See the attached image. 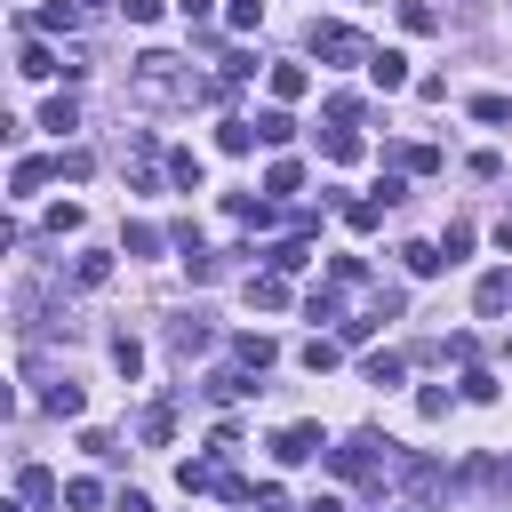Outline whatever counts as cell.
I'll use <instances>...</instances> for the list:
<instances>
[{
  "mask_svg": "<svg viewBox=\"0 0 512 512\" xmlns=\"http://www.w3.org/2000/svg\"><path fill=\"white\" fill-rule=\"evenodd\" d=\"M128 96H136V104H168V96H200V80H184V64H176L168 48H144L136 72H128Z\"/></svg>",
  "mask_w": 512,
  "mask_h": 512,
  "instance_id": "6da1fadb",
  "label": "cell"
},
{
  "mask_svg": "<svg viewBox=\"0 0 512 512\" xmlns=\"http://www.w3.org/2000/svg\"><path fill=\"white\" fill-rule=\"evenodd\" d=\"M384 448H392V440L352 432L344 448H328V472H336V480H384Z\"/></svg>",
  "mask_w": 512,
  "mask_h": 512,
  "instance_id": "7a4b0ae2",
  "label": "cell"
},
{
  "mask_svg": "<svg viewBox=\"0 0 512 512\" xmlns=\"http://www.w3.org/2000/svg\"><path fill=\"white\" fill-rule=\"evenodd\" d=\"M312 48H320L328 64H368V56H376V48H368L352 24H320V32H312Z\"/></svg>",
  "mask_w": 512,
  "mask_h": 512,
  "instance_id": "3957f363",
  "label": "cell"
},
{
  "mask_svg": "<svg viewBox=\"0 0 512 512\" xmlns=\"http://www.w3.org/2000/svg\"><path fill=\"white\" fill-rule=\"evenodd\" d=\"M272 456H280V464H312V456H328V432H320V424H288V432L272 440Z\"/></svg>",
  "mask_w": 512,
  "mask_h": 512,
  "instance_id": "277c9868",
  "label": "cell"
},
{
  "mask_svg": "<svg viewBox=\"0 0 512 512\" xmlns=\"http://www.w3.org/2000/svg\"><path fill=\"white\" fill-rule=\"evenodd\" d=\"M208 344H216V328H208L200 312H184V320H168V352H184V360H192V352H208Z\"/></svg>",
  "mask_w": 512,
  "mask_h": 512,
  "instance_id": "5b68a950",
  "label": "cell"
},
{
  "mask_svg": "<svg viewBox=\"0 0 512 512\" xmlns=\"http://www.w3.org/2000/svg\"><path fill=\"white\" fill-rule=\"evenodd\" d=\"M472 312H480V320L512 312V272H480V288H472Z\"/></svg>",
  "mask_w": 512,
  "mask_h": 512,
  "instance_id": "8992f818",
  "label": "cell"
},
{
  "mask_svg": "<svg viewBox=\"0 0 512 512\" xmlns=\"http://www.w3.org/2000/svg\"><path fill=\"white\" fill-rule=\"evenodd\" d=\"M176 480H184V496H208V488H224V464H216V456H184Z\"/></svg>",
  "mask_w": 512,
  "mask_h": 512,
  "instance_id": "52a82bcc",
  "label": "cell"
},
{
  "mask_svg": "<svg viewBox=\"0 0 512 512\" xmlns=\"http://www.w3.org/2000/svg\"><path fill=\"white\" fill-rule=\"evenodd\" d=\"M368 80H376L384 96H392V88H408V56H400V48H376V56H368Z\"/></svg>",
  "mask_w": 512,
  "mask_h": 512,
  "instance_id": "ba28073f",
  "label": "cell"
},
{
  "mask_svg": "<svg viewBox=\"0 0 512 512\" xmlns=\"http://www.w3.org/2000/svg\"><path fill=\"white\" fill-rule=\"evenodd\" d=\"M136 432H144L152 448H168V440H176V400H152V408L136 416Z\"/></svg>",
  "mask_w": 512,
  "mask_h": 512,
  "instance_id": "9c48e42d",
  "label": "cell"
},
{
  "mask_svg": "<svg viewBox=\"0 0 512 512\" xmlns=\"http://www.w3.org/2000/svg\"><path fill=\"white\" fill-rule=\"evenodd\" d=\"M48 176H56V160H16V168H8V192H16V200H32Z\"/></svg>",
  "mask_w": 512,
  "mask_h": 512,
  "instance_id": "30bf717a",
  "label": "cell"
},
{
  "mask_svg": "<svg viewBox=\"0 0 512 512\" xmlns=\"http://www.w3.org/2000/svg\"><path fill=\"white\" fill-rule=\"evenodd\" d=\"M248 304H256V312H280V304H288V280H280V272H248Z\"/></svg>",
  "mask_w": 512,
  "mask_h": 512,
  "instance_id": "8fae6325",
  "label": "cell"
},
{
  "mask_svg": "<svg viewBox=\"0 0 512 512\" xmlns=\"http://www.w3.org/2000/svg\"><path fill=\"white\" fill-rule=\"evenodd\" d=\"M232 360L256 376V368H272V360H280V344H272V336H232Z\"/></svg>",
  "mask_w": 512,
  "mask_h": 512,
  "instance_id": "7c38bea8",
  "label": "cell"
},
{
  "mask_svg": "<svg viewBox=\"0 0 512 512\" xmlns=\"http://www.w3.org/2000/svg\"><path fill=\"white\" fill-rule=\"evenodd\" d=\"M16 496H24V504H56V472H48V464H24V472H16Z\"/></svg>",
  "mask_w": 512,
  "mask_h": 512,
  "instance_id": "4fadbf2b",
  "label": "cell"
},
{
  "mask_svg": "<svg viewBox=\"0 0 512 512\" xmlns=\"http://www.w3.org/2000/svg\"><path fill=\"white\" fill-rule=\"evenodd\" d=\"M168 184H176V192H200V184H208L200 152H168Z\"/></svg>",
  "mask_w": 512,
  "mask_h": 512,
  "instance_id": "5bb4252c",
  "label": "cell"
},
{
  "mask_svg": "<svg viewBox=\"0 0 512 512\" xmlns=\"http://www.w3.org/2000/svg\"><path fill=\"white\" fill-rule=\"evenodd\" d=\"M16 72H24V80H48V72H64V64H56L40 40H24V48H16Z\"/></svg>",
  "mask_w": 512,
  "mask_h": 512,
  "instance_id": "9a60e30c",
  "label": "cell"
},
{
  "mask_svg": "<svg viewBox=\"0 0 512 512\" xmlns=\"http://www.w3.org/2000/svg\"><path fill=\"white\" fill-rule=\"evenodd\" d=\"M320 152H328V160H336V168H352V160H360V152H368V144H360V136H352V128H328V136H320Z\"/></svg>",
  "mask_w": 512,
  "mask_h": 512,
  "instance_id": "2e32d148",
  "label": "cell"
},
{
  "mask_svg": "<svg viewBox=\"0 0 512 512\" xmlns=\"http://www.w3.org/2000/svg\"><path fill=\"white\" fill-rule=\"evenodd\" d=\"M264 264H272V272H304V264H312L304 232H296V240H280V248H264Z\"/></svg>",
  "mask_w": 512,
  "mask_h": 512,
  "instance_id": "e0dca14e",
  "label": "cell"
},
{
  "mask_svg": "<svg viewBox=\"0 0 512 512\" xmlns=\"http://www.w3.org/2000/svg\"><path fill=\"white\" fill-rule=\"evenodd\" d=\"M240 392H256L248 368H216V376H208V400H240Z\"/></svg>",
  "mask_w": 512,
  "mask_h": 512,
  "instance_id": "ac0fdd59",
  "label": "cell"
},
{
  "mask_svg": "<svg viewBox=\"0 0 512 512\" xmlns=\"http://www.w3.org/2000/svg\"><path fill=\"white\" fill-rule=\"evenodd\" d=\"M32 24H40V32H72V24H80V0H48Z\"/></svg>",
  "mask_w": 512,
  "mask_h": 512,
  "instance_id": "d6986e66",
  "label": "cell"
},
{
  "mask_svg": "<svg viewBox=\"0 0 512 512\" xmlns=\"http://www.w3.org/2000/svg\"><path fill=\"white\" fill-rule=\"evenodd\" d=\"M304 88H312V80H304V64H272V96H280V104H296Z\"/></svg>",
  "mask_w": 512,
  "mask_h": 512,
  "instance_id": "ffe728a7",
  "label": "cell"
},
{
  "mask_svg": "<svg viewBox=\"0 0 512 512\" xmlns=\"http://www.w3.org/2000/svg\"><path fill=\"white\" fill-rule=\"evenodd\" d=\"M40 128H56V136L80 128V104H72V96H48V104H40Z\"/></svg>",
  "mask_w": 512,
  "mask_h": 512,
  "instance_id": "44dd1931",
  "label": "cell"
},
{
  "mask_svg": "<svg viewBox=\"0 0 512 512\" xmlns=\"http://www.w3.org/2000/svg\"><path fill=\"white\" fill-rule=\"evenodd\" d=\"M288 136H296V120H288L280 104H272V112H256V144H288Z\"/></svg>",
  "mask_w": 512,
  "mask_h": 512,
  "instance_id": "7402d4cb",
  "label": "cell"
},
{
  "mask_svg": "<svg viewBox=\"0 0 512 512\" xmlns=\"http://www.w3.org/2000/svg\"><path fill=\"white\" fill-rule=\"evenodd\" d=\"M400 256H408V272H416V280H432V272H440V264H448V256H440V248H432V240H408V248H400Z\"/></svg>",
  "mask_w": 512,
  "mask_h": 512,
  "instance_id": "603a6c76",
  "label": "cell"
},
{
  "mask_svg": "<svg viewBox=\"0 0 512 512\" xmlns=\"http://www.w3.org/2000/svg\"><path fill=\"white\" fill-rule=\"evenodd\" d=\"M216 144H224V152H232V160H240V152H248V144H256V120H224V128H216Z\"/></svg>",
  "mask_w": 512,
  "mask_h": 512,
  "instance_id": "cb8c5ba5",
  "label": "cell"
},
{
  "mask_svg": "<svg viewBox=\"0 0 512 512\" xmlns=\"http://www.w3.org/2000/svg\"><path fill=\"white\" fill-rule=\"evenodd\" d=\"M296 184H304V168H296V160H272V176H264V192H272V200H288Z\"/></svg>",
  "mask_w": 512,
  "mask_h": 512,
  "instance_id": "d4e9b609",
  "label": "cell"
},
{
  "mask_svg": "<svg viewBox=\"0 0 512 512\" xmlns=\"http://www.w3.org/2000/svg\"><path fill=\"white\" fill-rule=\"evenodd\" d=\"M104 280H112V256H80L72 264V288H104Z\"/></svg>",
  "mask_w": 512,
  "mask_h": 512,
  "instance_id": "484cf974",
  "label": "cell"
},
{
  "mask_svg": "<svg viewBox=\"0 0 512 512\" xmlns=\"http://www.w3.org/2000/svg\"><path fill=\"white\" fill-rule=\"evenodd\" d=\"M400 376H408L400 352H368V384H400Z\"/></svg>",
  "mask_w": 512,
  "mask_h": 512,
  "instance_id": "4316f807",
  "label": "cell"
},
{
  "mask_svg": "<svg viewBox=\"0 0 512 512\" xmlns=\"http://www.w3.org/2000/svg\"><path fill=\"white\" fill-rule=\"evenodd\" d=\"M472 120H488V128H512V96H472Z\"/></svg>",
  "mask_w": 512,
  "mask_h": 512,
  "instance_id": "83f0119b",
  "label": "cell"
},
{
  "mask_svg": "<svg viewBox=\"0 0 512 512\" xmlns=\"http://www.w3.org/2000/svg\"><path fill=\"white\" fill-rule=\"evenodd\" d=\"M400 24H408V32H440V8H424V0H400Z\"/></svg>",
  "mask_w": 512,
  "mask_h": 512,
  "instance_id": "f1b7e54d",
  "label": "cell"
},
{
  "mask_svg": "<svg viewBox=\"0 0 512 512\" xmlns=\"http://www.w3.org/2000/svg\"><path fill=\"white\" fill-rule=\"evenodd\" d=\"M112 368L136 376V368H144V344H136V336H112Z\"/></svg>",
  "mask_w": 512,
  "mask_h": 512,
  "instance_id": "f546056e",
  "label": "cell"
},
{
  "mask_svg": "<svg viewBox=\"0 0 512 512\" xmlns=\"http://www.w3.org/2000/svg\"><path fill=\"white\" fill-rule=\"evenodd\" d=\"M296 360H304V368H312V376H328V368H336V344H328V336H312V344H304V352H296Z\"/></svg>",
  "mask_w": 512,
  "mask_h": 512,
  "instance_id": "4dcf8cb0",
  "label": "cell"
},
{
  "mask_svg": "<svg viewBox=\"0 0 512 512\" xmlns=\"http://www.w3.org/2000/svg\"><path fill=\"white\" fill-rule=\"evenodd\" d=\"M40 400H48V416H80V384H48Z\"/></svg>",
  "mask_w": 512,
  "mask_h": 512,
  "instance_id": "1f68e13d",
  "label": "cell"
},
{
  "mask_svg": "<svg viewBox=\"0 0 512 512\" xmlns=\"http://www.w3.org/2000/svg\"><path fill=\"white\" fill-rule=\"evenodd\" d=\"M64 504H72V512H96L104 488H96V480H64Z\"/></svg>",
  "mask_w": 512,
  "mask_h": 512,
  "instance_id": "d6a6232c",
  "label": "cell"
},
{
  "mask_svg": "<svg viewBox=\"0 0 512 512\" xmlns=\"http://www.w3.org/2000/svg\"><path fill=\"white\" fill-rule=\"evenodd\" d=\"M120 248H128V256H152V248H160V232H152V224H128V232H120Z\"/></svg>",
  "mask_w": 512,
  "mask_h": 512,
  "instance_id": "836d02e7",
  "label": "cell"
},
{
  "mask_svg": "<svg viewBox=\"0 0 512 512\" xmlns=\"http://www.w3.org/2000/svg\"><path fill=\"white\" fill-rule=\"evenodd\" d=\"M416 416H424V424H440V416H448V392H440V384H424V392H416Z\"/></svg>",
  "mask_w": 512,
  "mask_h": 512,
  "instance_id": "e575fe53",
  "label": "cell"
},
{
  "mask_svg": "<svg viewBox=\"0 0 512 512\" xmlns=\"http://www.w3.org/2000/svg\"><path fill=\"white\" fill-rule=\"evenodd\" d=\"M256 16H264V0H232V8H224V24H232V32H256Z\"/></svg>",
  "mask_w": 512,
  "mask_h": 512,
  "instance_id": "d590c367",
  "label": "cell"
},
{
  "mask_svg": "<svg viewBox=\"0 0 512 512\" xmlns=\"http://www.w3.org/2000/svg\"><path fill=\"white\" fill-rule=\"evenodd\" d=\"M360 120V96H328V128H352Z\"/></svg>",
  "mask_w": 512,
  "mask_h": 512,
  "instance_id": "8d00e7d4",
  "label": "cell"
},
{
  "mask_svg": "<svg viewBox=\"0 0 512 512\" xmlns=\"http://www.w3.org/2000/svg\"><path fill=\"white\" fill-rule=\"evenodd\" d=\"M400 168H416V176H432V168H440V152H432V144H408V152H400Z\"/></svg>",
  "mask_w": 512,
  "mask_h": 512,
  "instance_id": "74e56055",
  "label": "cell"
},
{
  "mask_svg": "<svg viewBox=\"0 0 512 512\" xmlns=\"http://www.w3.org/2000/svg\"><path fill=\"white\" fill-rule=\"evenodd\" d=\"M80 224H88V216H80L72 200H64V208H48V232H56V240H64V232H80Z\"/></svg>",
  "mask_w": 512,
  "mask_h": 512,
  "instance_id": "f35d334b",
  "label": "cell"
},
{
  "mask_svg": "<svg viewBox=\"0 0 512 512\" xmlns=\"http://www.w3.org/2000/svg\"><path fill=\"white\" fill-rule=\"evenodd\" d=\"M464 400H496V376L488 368H464Z\"/></svg>",
  "mask_w": 512,
  "mask_h": 512,
  "instance_id": "ab89813d",
  "label": "cell"
},
{
  "mask_svg": "<svg viewBox=\"0 0 512 512\" xmlns=\"http://www.w3.org/2000/svg\"><path fill=\"white\" fill-rule=\"evenodd\" d=\"M120 16H128V24H152V16H160V0H120Z\"/></svg>",
  "mask_w": 512,
  "mask_h": 512,
  "instance_id": "60d3db41",
  "label": "cell"
},
{
  "mask_svg": "<svg viewBox=\"0 0 512 512\" xmlns=\"http://www.w3.org/2000/svg\"><path fill=\"white\" fill-rule=\"evenodd\" d=\"M112 512H152V496H136V488H128V496H120Z\"/></svg>",
  "mask_w": 512,
  "mask_h": 512,
  "instance_id": "b9f144b4",
  "label": "cell"
},
{
  "mask_svg": "<svg viewBox=\"0 0 512 512\" xmlns=\"http://www.w3.org/2000/svg\"><path fill=\"white\" fill-rule=\"evenodd\" d=\"M496 488H504V504H512V456H504V464H496Z\"/></svg>",
  "mask_w": 512,
  "mask_h": 512,
  "instance_id": "7bdbcfd3",
  "label": "cell"
},
{
  "mask_svg": "<svg viewBox=\"0 0 512 512\" xmlns=\"http://www.w3.org/2000/svg\"><path fill=\"white\" fill-rule=\"evenodd\" d=\"M176 8H184V16H192V24H200V16H208V0H176Z\"/></svg>",
  "mask_w": 512,
  "mask_h": 512,
  "instance_id": "ee69618b",
  "label": "cell"
},
{
  "mask_svg": "<svg viewBox=\"0 0 512 512\" xmlns=\"http://www.w3.org/2000/svg\"><path fill=\"white\" fill-rule=\"evenodd\" d=\"M496 248H504V256H512V216H504V224H496Z\"/></svg>",
  "mask_w": 512,
  "mask_h": 512,
  "instance_id": "f6af8a7d",
  "label": "cell"
},
{
  "mask_svg": "<svg viewBox=\"0 0 512 512\" xmlns=\"http://www.w3.org/2000/svg\"><path fill=\"white\" fill-rule=\"evenodd\" d=\"M504 512H512V504H504Z\"/></svg>",
  "mask_w": 512,
  "mask_h": 512,
  "instance_id": "bcb514c9",
  "label": "cell"
}]
</instances>
